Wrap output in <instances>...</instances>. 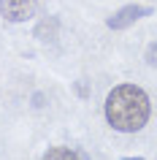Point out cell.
<instances>
[{"label": "cell", "mask_w": 157, "mask_h": 160, "mask_svg": "<svg viewBox=\"0 0 157 160\" xmlns=\"http://www.w3.org/2000/svg\"><path fill=\"white\" fill-rule=\"evenodd\" d=\"M0 14L8 22H25L35 14V0H0Z\"/></svg>", "instance_id": "cell-3"}, {"label": "cell", "mask_w": 157, "mask_h": 160, "mask_svg": "<svg viewBox=\"0 0 157 160\" xmlns=\"http://www.w3.org/2000/svg\"><path fill=\"white\" fill-rule=\"evenodd\" d=\"M41 160H79V152L68 149V147H52V149L43 152Z\"/></svg>", "instance_id": "cell-5"}, {"label": "cell", "mask_w": 157, "mask_h": 160, "mask_svg": "<svg viewBox=\"0 0 157 160\" xmlns=\"http://www.w3.org/2000/svg\"><path fill=\"white\" fill-rule=\"evenodd\" d=\"M122 160H144V158H122Z\"/></svg>", "instance_id": "cell-8"}, {"label": "cell", "mask_w": 157, "mask_h": 160, "mask_svg": "<svg viewBox=\"0 0 157 160\" xmlns=\"http://www.w3.org/2000/svg\"><path fill=\"white\" fill-rule=\"evenodd\" d=\"M57 33H60V19L57 17H46L41 22H35V38L52 41V38H57Z\"/></svg>", "instance_id": "cell-4"}, {"label": "cell", "mask_w": 157, "mask_h": 160, "mask_svg": "<svg viewBox=\"0 0 157 160\" xmlns=\"http://www.w3.org/2000/svg\"><path fill=\"white\" fill-rule=\"evenodd\" d=\"M149 14H152V6H125V8L116 11L114 17H108L106 25L111 30H125V27L135 25L141 17H149Z\"/></svg>", "instance_id": "cell-2"}, {"label": "cell", "mask_w": 157, "mask_h": 160, "mask_svg": "<svg viewBox=\"0 0 157 160\" xmlns=\"http://www.w3.org/2000/svg\"><path fill=\"white\" fill-rule=\"evenodd\" d=\"M146 60H149V65H157V43H149V49H146Z\"/></svg>", "instance_id": "cell-6"}, {"label": "cell", "mask_w": 157, "mask_h": 160, "mask_svg": "<svg viewBox=\"0 0 157 160\" xmlns=\"http://www.w3.org/2000/svg\"><path fill=\"white\" fill-rule=\"evenodd\" d=\"M73 92L81 95V98H87V95H90V87L84 84V82H76V84H73Z\"/></svg>", "instance_id": "cell-7"}, {"label": "cell", "mask_w": 157, "mask_h": 160, "mask_svg": "<svg viewBox=\"0 0 157 160\" xmlns=\"http://www.w3.org/2000/svg\"><path fill=\"white\" fill-rule=\"evenodd\" d=\"M152 103L138 84H116L106 98V119L114 130L138 133L149 122Z\"/></svg>", "instance_id": "cell-1"}]
</instances>
